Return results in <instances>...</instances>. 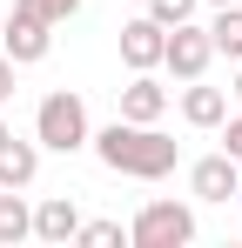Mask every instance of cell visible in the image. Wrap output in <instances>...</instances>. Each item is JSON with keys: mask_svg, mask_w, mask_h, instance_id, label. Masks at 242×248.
<instances>
[{"mask_svg": "<svg viewBox=\"0 0 242 248\" xmlns=\"http://www.w3.org/2000/svg\"><path fill=\"white\" fill-rule=\"evenodd\" d=\"M182 121H189V127H222V121H229V94L189 81V87H182Z\"/></svg>", "mask_w": 242, "mask_h": 248, "instance_id": "cell-11", "label": "cell"}, {"mask_svg": "<svg viewBox=\"0 0 242 248\" xmlns=\"http://www.w3.org/2000/svg\"><path fill=\"white\" fill-rule=\"evenodd\" d=\"M87 148L101 155L108 174H128V181H161V174H175V161H182V148H175L155 121H121V114L101 127Z\"/></svg>", "mask_w": 242, "mask_h": 248, "instance_id": "cell-1", "label": "cell"}, {"mask_svg": "<svg viewBox=\"0 0 242 248\" xmlns=\"http://www.w3.org/2000/svg\"><path fill=\"white\" fill-rule=\"evenodd\" d=\"M208 7H236V0H208Z\"/></svg>", "mask_w": 242, "mask_h": 248, "instance_id": "cell-20", "label": "cell"}, {"mask_svg": "<svg viewBox=\"0 0 242 248\" xmlns=\"http://www.w3.org/2000/svg\"><path fill=\"white\" fill-rule=\"evenodd\" d=\"M161 114H168V87L148 67V74H135V81L121 87V121H161Z\"/></svg>", "mask_w": 242, "mask_h": 248, "instance_id": "cell-8", "label": "cell"}, {"mask_svg": "<svg viewBox=\"0 0 242 248\" xmlns=\"http://www.w3.org/2000/svg\"><path fill=\"white\" fill-rule=\"evenodd\" d=\"M189 188H195V202H229V195H242V161L236 155H202L189 168Z\"/></svg>", "mask_w": 242, "mask_h": 248, "instance_id": "cell-7", "label": "cell"}, {"mask_svg": "<svg viewBox=\"0 0 242 248\" xmlns=\"http://www.w3.org/2000/svg\"><path fill=\"white\" fill-rule=\"evenodd\" d=\"M236 94H242V61H236Z\"/></svg>", "mask_w": 242, "mask_h": 248, "instance_id": "cell-19", "label": "cell"}, {"mask_svg": "<svg viewBox=\"0 0 242 248\" xmlns=\"http://www.w3.org/2000/svg\"><path fill=\"white\" fill-rule=\"evenodd\" d=\"M128 242L135 248H189L195 242V215L182 202H148L135 221H128Z\"/></svg>", "mask_w": 242, "mask_h": 248, "instance_id": "cell-3", "label": "cell"}, {"mask_svg": "<svg viewBox=\"0 0 242 248\" xmlns=\"http://www.w3.org/2000/svg\"><path fill=\"white\" fill-rule=\"evenodd\" d=\"M74 242H87V248H121V242H128V228H121V221H81Z\"/></svg>", "mask_w": 242, "mask_h": 248, "instance_id": "cell-15", "label": "cell"}, {"mask_svg": "<svg viewBox=\"0 0 242 248\" xmlns=\"http://www.w3.org/2000/svg\"><path fill=\"white\" fill-rule=\"evenodd\" d=\"M161 47H168V27H161L155 14H141V20H121V61H128L135 74L161 67Z\"/></svg>", "mask_w": 242, "mask_h": 248, "instance_id": "cell-6", "label": "cell"}, {"mask_svg": "<svg viewBox=\"0 0 242 248\" xmlns=\"http://www.w3.org/2000/svg\"><path fill=\"white\" fill-rule=\"evenodd\" d=\"M208 61H215V41H208V27H195V20L168 27V47H161V67H168L175 81H202V74H208Z\"/></svg>", "mask_w": 242, "mask_h": 248, "instance_id": "cell-4", "label": "cell"}, {"mask_svg": "<svg viewBox=\"0 0 242 248\" xmlns=\"http://www.w3.org/2000/svg\"><path fill=\"white\" fill-rule=\"evenodd\" d=\"M47 47H54V27L14 7V20L0 27V54H7L14 67H34V61H47Z\"/></svg>", "mask_w": 242, "mask_h": 248, "instance_id": "cell-5", "label": "cell"}, {"mask_svg": "<svg viewBox=\"0 0 242 248\" xmlns=\"http://www.w3.org/2000/svg\"><path fill=\"white\" fill-rule=\"evenodd\" d=\"M0 27H7V20H0Z\"/></svg>", "mask_w": 242, "mask_h": 248, "instance_id": "cell-21", "label": "cell"}, {"mask_svg": "<svg viewBox=\"0 0 242 248\" xmlns=\"http://www.w3.org/2000/svg\"><path fill=\"white\" fill-rule=\"evenodd\" d=\"M222 155H236V161H242V114H236V121H222Z\"/></svg>", "mask_w": 242, "mask_h": 248, "instance_id": "cell-17", "label": "cell"}, {"mask_svg": "<svg viewBox=\"0 0 242 248\" xmlns=\"http://www.w3.org/2000/svg\"><path fill=\"white\" fill-rule=\"evenodd\" d=\"M20 14H34V20H47V27H61V20H74L81 0H14Z\"/></svg>", "mask_w": 242, "mask_h": 248, "instance_id": "cell-14", "label": "cell"}, {"mask_svg": "<svg viewBox=\"0 0 242 248\" xmlns=\"http://www.w3.org/2000/svg\"><path fill=\"white\" fill-rule=\"evenodd\" d=\"M34 174H40V141L0 134V188H27Z\"/></svg>", "mask_w": 242, "mask_h": 248, "instance_id": "cell-9", "label": "cell"}, {"mask_svg": "<svg viewBox=\"0 0 242 248\" xmlns=\"http://www.w3.org/2000/svg\"><path fill=\"white\" fill-rule=\"evenodd\" d=\"M27 235H34V208L20 202L14 188H0V242L14 248V242H27Z\"/></svg>", "mask_w": 242, "mask_h": 248, "instance_id": "cell-12", "label": "cell"}, {"mask_svg": "<svg viewBox=\"0 0 242 248\" xmlns=\"http://www.w3.org/2000/svg\"><path fill=\"white\" fill-rule=\"evenodd\" d=\"M195 7H202V0H148V14H155L161 27H182V20H195Z\"/></svg>", "mask_w": 242, "mask_h": 248, "instance_id": "cell-16", "label": "cell"}, {"mask_svg": "<svg viewBox=\"0 0 242 248\" xmlns=\"http://www.w3.org/2000/svg\"><path fill=\"white\" fill-rule=\"evenodd\" d=\"M34 235H40V242H54V248L74 242V235H81V208L68 202V195H47V202L34 208Z\"/></svg>", "mask_w": 242, "mask_h": 248, "instance_id": "cell-10", "label": "cell"}, {"mask_svg": "<svg viewBox=\"0 0 242 248\" xmlns=\"http://www.w3.org/2000/svg\"><path fill=\"white\" fill-rule=\"evenodd\" d=\"M14 74H20V67H14V61H7V54H0V108H7V101H14Z\"/></svg>", "mask_w": 242, "mask_h": 248, "instance_id": "cell-18", "label": "cell"}, {"mask_svg": "<svg viewBox=\"0 0 242 248\" xmlns=\"http://www.w3.org/2000/svg\"><path fill=\"white\" fill-rule=\"evenodd\" d=\"M34 141L54 148V155H74V148L94 141V127H87V101H81L74 87H54V94L34 108Z\"/></svg>", "mask_w": 242, "mask_h": 248, "instance_id": "cell-2", "label": "cell"}, {"mask_svg": "<svg viewBox=\"0 0 242 248\" xmlns=\"http://www.w3.org/2000/svg\"><path fill=\"white\" fill-rule=\"evenodd\" d=\"M208 41H215V54L242 61V0H236V7H215V20H208Z\"/></svg>", "mask_w": 242, "mask_h": 248, "instance_id": "cell-13", "label": "cell"}]
</instances>
